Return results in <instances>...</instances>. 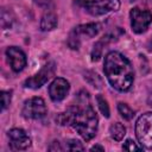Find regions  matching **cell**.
I'll list each match as a JSON object with an SVG mask.
<instances>
[{"mask_svg": "<svg viewBox=\"0 0 152 152\" xmlns=\"http://www.w3.org/2000/svg\"><path fill=\"white\" fill-rule=\"evenodd\" d=\"M75 101L64 113L56 116V122L61 126H71L86 141H89L97 132V114L90 104V96L87 90L78 91Z\"/></svg>", "mask_w": 152, "mask_h": 152, "instance_id": "obj_1", "label": "cell"}, {"mask_svg": "<svg viewBox=\"0 0 152 152\" xmlns=\"http://www.w3.org/2000/svg\"><path fill=\"white\" fill-rule=\"evenodd\" d=\"M103 71L107 81L118 91H128L134 82V70L131 62L118 51H109L104 56Z\"/></svg>", "mask_w": 152, "mask_h": 152, "instance_id": "obj_2", "label": "cell"}, {"mask_svg": "<svg viewBox=\"0 0 152 152\" xmlns=\"http://www.w3.org/2000/svg\"><path fill=\"white\" fill-rule=\"evenodd\" d=\"M100 24L97 23H88V24H82L75 26L68 37V45L72 50H78L81 46V40L82 38L90 39L95 37L100 32Z\"/></svg>", "mask_w": 152, "mask_h": 152, "instance_id": "obj_3", "label": "cell"}, {"mask_svg": "<svg viewBox=\"0 0 152 152\" xmlns=\"http://www.w3.org/2000/svg\"><path fill=\"white\" fill-rule=\"evenodd\" d=\"M135 135L141 147L152 150V112H146L137 119Z\"/></svg>", "mask_w": 152, "mask_h": 152, "instance_id": "obj_4", "label": "cell"}, {"mask_svg": "<svg viewBox=\"0 0 152 152\" xmlns=\"http://www.w3.org/2000/svg\"><path fill=\"white\" fill-rule=\"evenodd\" d=\"M82 6L93 17L116 12L120 8V0H83Z\"/></svg>", "mask_w": 152, "mask_h": 152, "instance_id": "obj_5", "label": "cell"}, {"mask_svg": "<svg viewBox=\"0 0 152 152\" xmlns=\"http://www.w3.org/2000/svg\"><path fill=\"white\" fill-rule=\"evenodd\" d=\"M55 72H56V63L53 61H50L45 63L38 72L26 78L24 82V87L28 89H39L55 75Z\"/></svg>", "mask_w": 152, "mask_h": 152, "instance_id": "obj_6", "label": "cell"}, {"mask_svg": "<svg viewBox=\"0 0 152 152\" xmlns=\"http://www.w3.org/2000/svg\"><path fill=\"white\" fill-rule=\"evenodd\" d=\"M21 114L25 119L30 120H40L45 118L48 114V108L45 104V101L42 97L34 96L24 102Z\"/></svg>", "mask_w": 152, "mask_h": 152, "instance_id": "obj_7", "label": "cell"}, {"mask_svg": "<svg viewBox=\"0 0 152 152\" xmlns=\"http://www.w3.org/2000/svg\"><path fill=\"white\" fill-rule=\"evenodd\" d=\"M129 18H131L132 31L137 34H140L144 33L152 23V12H150L148 10L133 7L129 11Z\"/></svg>", "mask_w": 152, "mask_h": 152, "instance_id": "obj_8", "label": "cell"}, {"mask_svg": "<svg viewBox=\"0 0 152 152\" xmlns=\"http://www.w3.org/2000/svg\"><path fill=\"white\" fill-rule=\"evenodd\" d=\"M10 147L14 151L27 150L31 146V138L23 128H12L7 132Z\"/></svg>", "mask_w": 152, "mask_h": 152, "instance_id": "obj_9", "label": "cell"}, {"mask_svg": "<svg viewBox=\"0 0 152 152\" xmlns=\"http://www.w3.org/2000/svg\"><path fill=\"white\" fill-rule=\"evenodd\" d=\"M122 33H125V31H122L120 27H116L114 31L106 33L101 39H99V40L94 44V46H93V49H91V53H90L91 61H93V62H97V61L102 57V52H103L104 46H107V45H108L109 43H112V42H115V40L119 38V36L122 34Z\"/></svg>", "mask_w": 152, "mask_h": 152, "instance_id": "obj_10", "label": "cell"}, {"mask_svg": "<svg viewBox=\"0 0 152 152\" xmlns=\"http://www.w3.org/2000/svg\"><path fill=\"white\" fill-rule=\"evenodd\" d=\"M70 90V83L63 77H56L49 86V96L53 102L63 101Z\"/></svg>", "mask_w": 152, "mask_h": 152, "instance_id": "obj_11", "label": "cell"}, {"mask_svg": "<svg viewBox=\"0 0 152 152\" xmlns=\"http://www.w3.org/2000/svg\"><path fill=\"white\" fill-rule=\"evenodd\" d=\"M6 56H7L10 65H11V69L14 72L23 71L27 64L25 52L21 49H19L18 46H8L6 49Z\"/></svg>", "mask_w": 152, "mask_h": 152, "instance_id": "obj_12", "label": "cell"}, {"mask_svg": "<svg viewBox=\"0 0 152 152\" xmlns=\"http://www.w3.org/2000/svg\"><path fill=\"white\" fill-rule=\"evenodd\" d=\"M58 19L53 12L45 13L40 19V30L42 31H52L57 27Z\"/></svg>", "mask_w": 152, "mask_h": 152, "instance_id": "obj_13", "label": "cell"}, {"mask_svg": "<svg viewBox=\"0 0 152 152\" xmlns=\"http://www.w3.org/2000/svg\"><path fill=\"white\" fill-rule=\"evenodd\" d=\"M109 135L115 141H121L126 135V127L121 122H113L109 126Z\"/></svg>", "mask_w": 152, "mask_h": 152, "instance_id": "obj_14", "label": "cell"}, {"mask_svg": "<svg viewBox=\"0 0 152 152\" xmlns=\"http://www.w3.org/2000/svg\"><path fill=\"white\" fill-rule=\"evenodd\" d=\"M83 78L91 86L94 87L95 89H101L102 86H103V80L101 78V76L95 72V71H91V70H87L83 72Z\"/></svg>", "mask_w": 152, "mask_h": 152, "instance_id": "obj_15", "label": "cell"}, {"mask_svg": "<svg viewBox=\"0 0 152 152\" xmlns=\"http://www.w3.org/2000/svg\"><path fill=\"white\" fill-rule=\"evenodd\" d=\"M118 112L125 120H131L135 114V112L127 103H124V102H119L118 103Z\"/></svg>", "mask_w": 152, "mask_h": 152, "instance_id": "obj_16", "label": "cell"}, {"mask_svg": "<svg viewBox=\"0 0 152 152\" xmlns=\"http://www.w3.org/2000/svg\"><path fill=\"white\" fill-rule=\"evenodd\" d=\"M96 102H97V107H99L101 114H102L104 118H109L110 110H109V106H108L107 100H106L101 94H99V95H96Z\"/></svg>", "mask_w": 152, "mask_h": 152, "instance_id": "obj_17", "label": "cell"}, {"mask_svg": "<svg viewBox=\"0 0 152 152\" xmlns=\"http://www.w3.org/2000/svg\"><path fill=\"white\" fill-rule=\"evenodd\" d=\"M64 150H68V151H83L84 150V146L82 145V142L80 140L69 139V140L65 141Z\"/></svg>", "mask_w": 152, "mask_h": 152, "instance_id": "obj_18", "label": "cell"}, {"mask_svg": "<svg viewBox=\"0 0 152 152\" xmlns=\"http://www.w3.org/2000/svg\"><path fill=\"white\" fill-rule=\"evenodd\" d=\"M12 100V91L11 90H2L1 91V108L2 110H5Z\"/></svg>", "mask_w": 152, "mask_h": 152, "instance_id": "obj_19", "label": "cell"}, {"mask_svg": "<svg viewBox=\"0 0 152 152\" xmlns=\"http://www.w3.org/2000/svg\"><path fill=\"white\" fill-rule=\"evenodd\" d=\"M142 147L138 146L132 139H127L124 144H122V150L125 151H140Z\"/></svg>", "mask_w": 152, "mask_h": 152, "instance_id": "obj_20", "label": "cell"}, {"mask_svg": "<svg viewBox=\"0 0 152 152\" xmlns=\"http://www.w3.org/2000/svg\"><path fill=\"white\" fill-rule=\"evenodd\" d=\"M64 147L61 146V142L59 141H53L50 146H49V151H63Z\"/></svg>", "mask_w": 152, "mask_h": 152, "instance_id": "obj_21", "label": "cell"}, {"mask_svg": "<svg viewBox=\"0 0 152 152\" xmlns=\"http://www.w3.org/2000/svg\"><path fill=\"white\" fill-rule=\"evenodd\" d=\"M90 151H104V147L101 145H94L90 147Z\"/></svg>", "mask_w": 152, "mask_h": 152, "instance_id": "obj_22", "label": "cell"}, {"mask_svg": "<svg viewBox=\"0 0 152 152\" xmlns=\"http://www.w3.org/2000/svg\"><path fill=\"white\" fill-rule=\"evenodd\" d=\"M146 48H147V50H148V51H151V52H152V38H151V39L147 42Z\"/></svg>", "mask_w": 152, "mask_h": 152, "instance_id": "obj_23", "label": "cell"}]
</instances>
